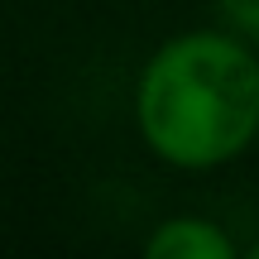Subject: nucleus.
<instances>
[{
    "label": "nucleus",
    "mask_w": 259,
    "mask_h": 259,
    "mask_svg": "<svg viewBox=\"0 0 259 259\" xmlns=\"http://www.w3.org/2000/svg\"><path fill=\"white\" fill-rule=\"evenodd\" d=\"M139 144L178 173H211L259 139V48L231 29H187L135 77Z\"/></svg>",
    "instance_id": "obj_1"
},
{
    "label": "nucleus",
    "mask_w": 259,
    "mask_h": 259,
    "mask_svg": "<svg viewBox=\"0 0 259 259\" xmlns=\"http://www.w3.org/2000/svg\"><path fill=\"white\" fill-rule=\"evenodd\" d=\"M149 259H235L231 231H221L206 216H168L144 240Z\"/></svg>",
    "instance_id": "obj_2"
},
{
    "label": "nucleus",
    "mask_w": 259,
    "mask_h": 259,
    "mask_svg": "<svg viewBox=\"0 0 259 259\" xmlns=\"http://www.w3.org/2000/svg\"><path fill=\"white\" fill-rule=\"evenodd\" d=\"M216 15H221V29L259 48V0H216Z\"/></svg>",
    "instance_id": "obj_3"
},
{
    "label": "nucleus",
    "mask_w": 259,
    "mask_h": 259,
    "mask_svg": "<svg viewBox=\"0 0 259 259\" xmlns=\"http://www.w3.org/2000/svg\"><path fill=\"white\" fill-rule=\"evenodd\" d=\"M245 254H250V259H259V240H254V245H250V250H245Z\"/></svg>",
    "instance_id": "obj_4"
},
{
    "label": "nucleus",
    "mask_w": 259,
    "mask_h": 259,
    "mask_svg": "<svg viewBox=\"0 0 259 259\" xmlns=\"http://www.w3.org/2000/svg\"><path fill=\"white\" fill-rule=\"evenodd\" d=\"M254 144H259V139H254Z\"/></svg>",
    "instance_id": "obj_5"
}]
</instances>
